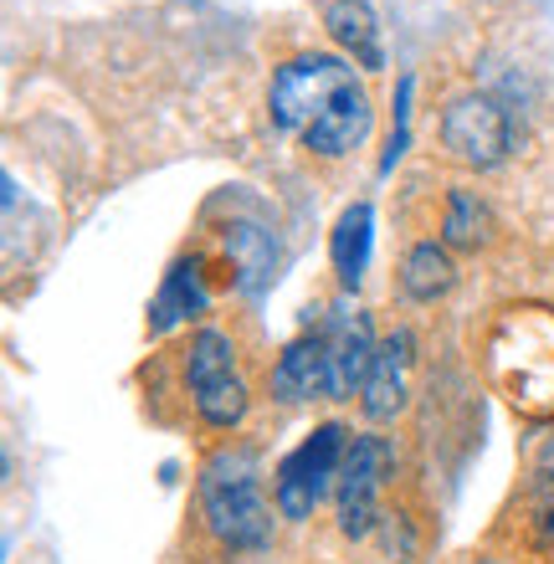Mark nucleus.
<instances>
[{
    "label": "nucleus",
    "instance_id": "nucleus-1",
    "mask_svg": "<svg viewBox=\"0 0 554 564\" xmlns=\"http://www.w3.org/2000/svg\"><path fill=\"white\" fill-rule=\"evenodd\" d=\"M268 108L283 134H293L303 149H314L324 160L360 149L374 123L360 73L345 57H329V52H303V57L283 62L272 73Z\"/></svg>",
    "mask_w": 554,
    "mask_h": 564
},
{
    "label": "nucleus",
    "instance_id": "nucleus-2",
    "mask_svg": "<svg viewBox=\"0 0 554 564\" xmlns=\"http://www.w3.org/2000/svg\"><path fill=\"white\" fill-rule=\"evenodd\" d=\"M482 370L513 416L554 421V308L513 303L482 334Z\"/></svg>",
    "mask_w": 554,
    "mask_h": 564
},
{
    "label": "nucleus",
    "instance_id": "nucleus-3",
    "mask_svg": "<svg viewBox=\"0 0 554 564\" xmlns=\"http://www.w3.org/2000/svg\"><path fill=\"white\" fill-rule=\"evenodd\" d=\"M200 513L206 529L231 550H268L272 544V508L262 498V457L252 446H216L200 467Z\"/></svg>",
    "mask_w": 554,
    "mask_h": 564
},
{
    "label": "nucleus",
    "instance_id": "nucleus-4",
    "mask_svg": "<svg viewBox=\"0 0 554 564\" xmlns=\"http://www.w3.org/2000/svg\"><path fill=\"white\" fill-rule=\"evenodd\" d=\"M185 380L200 421L216 431H231L247 416V386L237 370V344L221 328H195L191 355H185Z\"/></svg>",
    "mask_w": 554,
    "mask_h": 564
},
{
    "label": "nucleus",
    "instance_id": "nucleus-5",
    "mask_svg": "<svg viewBox=\"0 0 554 564\" xmlns=\"http://www.w3.org/2000/svg\"><path fill=\"white\" fill-rule=\"evenodd\" d=\"M349 452V431L339 421H324L303 436L283 462H278V513L283 519H308L318 508V498L339 482V467H345Z\"/></svg>",
    "mask_w": 554,
    "mask_h": 564
},
{
    "label": "nucleus",
    "instance_id": "nucleus-6",
    "mask_svg": "<svg viewBox=\"0 0 554 564\" xmlns=\"http://www.w3.org/2000/svg\"><path fill=\"white\" fill-rule=\"evenodd\" d=\"M442 149L472 170H493L513 149V119L488 93H457L442 108Z\"/></svg>",
    "mask_w": 554,
    "mask_h": 564
},
{
    "label": "nucleus",
    "instance_id": "nucleus-7",
    "mask_svg": "<svg viewBox=\"0 0 554 564\" xmlns=\"http://www.w3.org/2000/svg\"><path fill=\"white\" fill-rule=\"evenodd\" d=\"M390 473V446L380 436H355L345 452V467H339V529L349 539H365L374 529V508H380V488H385Z\"/></svg>",
    "mask_w": 554,
    "mask_h": 564
},
{
    "label": "nucleus",
    "instance_id": "nucleus-8",
    "mask_svg": "<svg viewBox=\"0 0 554 564\" xmlns=\"http://www.w3.org/2000/svg\"><path fill=\"white\" fill-rule=\"evenodd\" d=\"M324 344H329V370H334V395L329 401H349L355 390H365V375L374 365V328H370V313L360 303L339 297L324 324Z\"/></svg>",
    "mask_w": 554,
    "mask_h": 564
},
{
    "label": "nucleus",
    "instance_id": "nucleus-9",
    "mask_svg": "<svg viewBox=\"0 0 554 564\" xmlns=\"http://www.w3.org/2000/svg\"><path fill=\"white\" fill-rule=\"evenodd\" d=\"M411 365H416V334L411 328H395L380 339L374 349V365L365 375V416L370 421H390L405 411V395H411Z\"/></svg>",
    "mask_w": 554,
    "mask_h": 564
},
{
    "label": "nucleus",
    "instance_id": "nucleus-10",
    "mask_svg": "<svg viewBox=\"0 0 554 564\" xmlns=\"http://www.w3.org/2000/svg\"><path fill=\"white\" fill-rule=\"evenodd\" d=\"M272 395L287 405L334 395V370H329V344H324V334H303V339H293L283 355H278V365H272Z\"/></svg>",
    "mask_w": 554,
    "mask_h": 564
},
{
    "label": "nucleus",
    "instance_id": "nucleus-11",
    "mask_svg": "<svg viewBox=\"0 0 554 564\" xmlns=\"http://www.w3.org/2000/svg\"><path fill=\"white\" fill-rule=\"evenodd\" d=\"M324 31L355 67L365 73L385 67V36H380V15L370 0H324Z\"/></svg>",
    "mask_w": 554,
    "mask_h": 564
},
{
    "label": "nucleus",
    "instance_id": "nucleus-12",
    "mask_svg": "<svg viewBox=\"0 0 554 564\" xmlns=\"http://www.w3.org/2000/svg\"><path fill=\"white\" fill-rule=\"evenodd\" d=\"M206 303H210L206 268H200V257H185V262H175V268L165 272L160 293H154L150 328H154V334H165V328L185 324V318H195V313H206Z\"/></svg>",
    "mask_w": 554,
    "mask_h": 564
},
{
    "label": "nucleus",
    "instance_id": "nucleus-13",
    "mask_svg": "<svg viewBox=\"0 0 554 564\" xmlns=\"http://www.w3.org/2000/svg\"><path fill=\"white\" fill-rule=\"evenodd\" d=\"M370 241H374V210L370 200H355V206H345V216L334 221V272H339V282H345V293H355L365 278V268H370Z\"/></svg>",
    "mask_w": 554,
    "mask_h": 564
},
{
    "label": "nucleus",
    "instance_id": "nucleus-14",
    "mask_svg": "<svg viewBox=\"0 0 554 564\" xmlns=\"http://www.w3.org/2000/svg\"><path fill=\"white\" fill-rule=\"evenodd\" d=\"M452 282H457V268H452L447 257V241H416L401 262V288L405 297H416V303H436L442 293H452Z\"/></svg>",
    "mask_w": 554,
    "mask_h": 564
},
{
    "label": "nucleus",
    "instance_id": "nucleus-15",
    "mask_svg": "<svg viewBox=\"0 0 554 564\" xmlns=\"http://www.w3.org/2000/svg\"><path fill=\"white\" fill-rule=\"evenodd\" d=\"M493 231V216L472 191H452L447 195V216H442V241L447 247H482Z\"/></svg>",
    "mask_w": 554,
    "mask_h": 564
},
{
    "label": "nucleus",
    "instance_id": "nucleus-16",
    "mask_svg": "<svg viewBox=\"0 0 554 564\" xmlns=\"http://www.w3.org/2000/svg\"><path fill=\"white\" fill-rule=\"evenodd\" d=\"M226 252L237 257L241 288L257 293L262 278L272 272V231H262V226H231V231H226Z\"/></svg>",
    "mask_w": 554,
    "mask_h": 564
},
{
    "label": "nucleus",
    "instance_id": "nucleus-17",
    "mask_svg": "<svg viewBox=\"0 0 554 564\" xmlns=\"http://www.w3.org/2000/svg\"><path fill=\"white\" fill-rule=\"evenodd\" d=\"M411 77H401V93H395V129H390V144H385V160H380V175H390L395 170V160L405 154V144H411Z\"/></svg>",
    "mask_w": 554,
    "mask_h": 564
},
{
    "label": "nucleus",
    "instance_id": "nucleus-18",
    "mask_svg": "<svg viewBox=\"0 0 554 564\" xmlns=\"http://www.w3.org/2000/svg\"><path fill=\"white\" fill-rule=\"evenodd\" d=\"M472 564H498V560H472Z\"/></svg>",
    "mask_w": 554,
    "mask_h": 564
}]
</instances>
